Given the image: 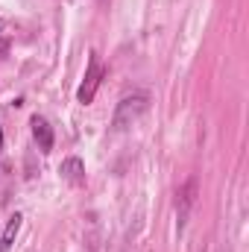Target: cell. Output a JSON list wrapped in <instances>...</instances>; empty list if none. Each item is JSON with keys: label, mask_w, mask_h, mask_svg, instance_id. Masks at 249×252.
I'll return each instance as SVG.
<instances>
[{"label": "cell", "mask_w": 249, "mask_h": 252, "mask_svg": "<svg viewBox=\"0 0 249 252\" xmlns=\"http://www.w3.org/2000/svg\"><path fill=\"white\" fill-rule=\"evenodd\" d=\"M103 76H106V67L100 64V53H97V50H91V56H88V70H85V79H82V85H79V91H76V100H79L82 106L94 103V97H97V88H100Z\"/></svg>", "instance_id": "obj_1"}, {"label": "cell", "mask_w": 249, "mask_h": 252, "mask_svg": "<svg viewBox=\"0 0 249 252\" xmlns=\"http://www.w3.org/2000/svg\"><path fill=\"white\" fill-rule=\"evenodd\" d=\"M144 112H147V94L124 97V100L118 103V112H115V129H126V126H132Z\"/></svg>", "instance_id": "obj_2"}, {"label": "cell", "mask_w": 249, "mask_h": 252, "mask_svg": "<svg viewBox=\"0 0 249 252\" xmlns=\"http://www.w3.org/2000/svg\"><path fill=\"white\" fill-rule=\"evenodd\" d=\"M59 173H62L64 182H67V185H73V188L85 185V164H82V158H79V156H67L62 164H59Z\"/></svg>", "instance_id": "obj_3"}, {"label": "cell", "mask_w": 249, "mask_h": 252, "mask_svg": "<svg viewBox=\"0 0 249 252\" xmlns=\"http://www.w3.org/2000/svg\"><path fill=\"white\" fill-rule=\"evenodd\" d=\"M30 126H32V138H35L38 150H41V153H50V150H53V126L47 124V118L32 115Z\"/></svg>", "instance_id": "obj_4"}, {"label": "cell", "mask_w": 249, "mask_h": 252, "mask_svg": "<svg viewBox=\"0 0 249 252\" xmlns=\"http://www.w3.org/2000/svg\"><path fill=\"white\" fill-rule=\"evenodd\" d=\"M21 223H24V214H21V211H15V214L6 220L3 235H0V252H9V250H12V244H15L18 232H21Z\"/></svg>", "instance_id": "obj_5"}, {"label": "cell", "mask_w": 249, "mask_h": 252, "mask_svg": "<svg viewBox=\"0 0 249 252\" xmlns=\"http://www.w3.org/2000/svg\"><path fill=\"white\" fill-rule=\"evenodd\" d=\"M6 53H9V38H3V35H0V59H3Z\"/></svg>", "instance_id": "obj_6"}, {"label": "cell", "mask_w": 249, "mask_h": 252, "mask_svg": "<svg viewBox=\"0 0 249 252\" xmlns=\"http://www.w3.org/2000/svg\"><path fill=\"white\" fill-rule=\"evenodd\" d=\"M0 153H3V129H0Z\"/></svg>", "instance_id": "obj_7"}, {"label": "cell", "mask_w": 249, "mask_h": 252, "mask_svg": "<svg viewBox=\"0 0 249 252\" xmlns=\"http://www.w3.org/2000/svg\"><path fill=\"white\" fill-rule=\"evenodd\" d=\"M0 30H3V21H0Z\"/></svg>", "instance_id": "obj_8"}]
</instances>
